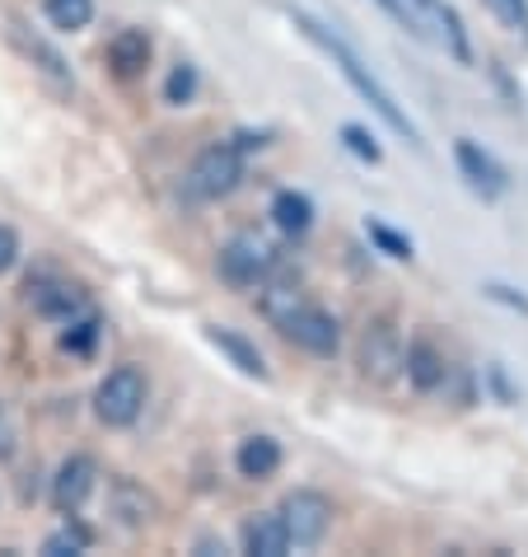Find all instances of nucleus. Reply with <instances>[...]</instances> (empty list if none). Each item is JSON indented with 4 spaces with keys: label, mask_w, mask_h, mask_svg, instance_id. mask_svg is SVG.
Returning a JSON list of instances; mask_svg holds the SVG:
<instances>
[{
    "label": "nucleus",
    "mask_w": 528,
    "mask_h": 557,
    "mask_svg": "<svg viewBox=\"0 0 528 557\" xmlns=\"http://www.w3.org/2000/svg\"><path fill=\"white\" fill-rule=\"evenodd\" d=\"M99 333H103V319L99 314H75V319H66V333H61V351H71V356H89L95 351V343H99Z\"/></svg>",
    "instance_id": "18"
},
{
    "label": "nucleus",
    "mask_w": 528,
    "mask_h": 557,
    "mask_svg": "<svg viewBox=\"0 0 528 557\" xmlns=\"http://www.w3.org/2000/svg\"><path fill=\"white\" fill-rule=\"evenodd\" d=\"M113 510H117V516L131 524V530H141V524H150V520H154V502H150V497H146V492L136 487V483H127V478H122V483H117Z\"/></svg>",
    "instance_id": "19"
},
{
    "label": "nucleus",
    "mask_w": 528,
    "mask_h": 557,
    "mask_svg": "<svg viewBox=\"0 0 528 557\" xmlns=\"http://www.w3.org/2000/svg\"><path fill=\"white\" fill-rule=\"evenodd\" d=\"M276 272V249L267 239H257V235H235L221 249V276L235 290H253V286H262L267 276Z\"/></svg>",
    "instance_id": "5"
},
{
    "label": "nucleus",
    "mask_w": 528,
    "mask_h": 557,
    "mask_svg": "<svg viewBox=\"0 0 528 557\" xmlns=\"http://www.w3.org/2000/svg\"><path fill=\"white\" fill-rule=\"evenodd\" d=\"M290 24L294 28H300V34L309 38V42H314V48L318 52H328L332 57V66L341 71V75H347V85L355 89V95H361L369 108H375V113L388 122V132H398V136H407V141L416 146V150H422V132H416V122L407 117V113H402V108H398V99L393 95H388V89H384V81H379V75L375 71H369L365 66V61L361 57H355V48H351V42L347 38H337L332 34V28L328 24H318L314 20V14H304V10H290Z\"/></svg>",
    "instance_id": "1"
},
{
    "label": "nucleus",
    "mask_w": 528,
    "mask_h": 557,
    "mask_svg": "<svg viewBox=\"0 0 528 557\" xmlns=\"http://www.w3.org/2000/svg\"><path fill=\"white\" fill-rule=\"evenodd\" d=\"M402 375L412 380L416 394H435V389H444V380H449V361L430 337H412V343L402 347Z\"/></svg>",
    "instance_id": "12"
},
{
    "label": "nucleus",
    "mask_w": 528,
    "mask_h": 557,
    "mask_svg": "<svg viewBox=\"0 0 528 557\" xmlns=\"http://www.w3.org/2000/svg\"><path fill=\"white\" fill-rule=\"evenodd\" d=\"M235 469H239V478H248V483H267V478H276V469H281V441L248 436L235 450Z\"/></svg>",
    "instance_id": "15"
},
{
    "label": "nucleus",
    "mask_w": 528,
    "mask_h": 557,
    "mask_svg": "<svg viewBox=\"0 0 528 557\" xmlns=\"http://www.w3.org/2000/svg\"><path fill=\"white\" fill-rule=\"evenodd\" d=\"M206 343L225 356L229 366L239 370V375H248V380H272V370H267V361H262V351L248 343L243 333H235V329H221V323H211L206 329Z\"/></svg>",
    "instance_id": "13"
},
{
    "label": "nucleus",
    "mask_w": 528,
    "mask_h": 557,
    "mask_svg": "<svg viewBox=\"0 0 528 557\" xmlns=\"http://www.w3.org/2000/svg\"><path fill=\"white\" fill-rule=\"evenodd\" d=\"M239 183H243V150L235 141H215L192 160L183 188H188L192 202H221V197H229Z\"/></svg>",
    "instance_id": "2"
},
{
    "label": "nucleus",
    "mask_w": 528,
    "mask_h": 557,
    "mask_svg": "<svg viewBox=\"0 0 528 557\" xmlns=\"http://www.w3.org/2000/svg\"><path fill=\"white\" fill-rule=\"evenodd\" d=\"M341 146H347L355 160H365V164H379V160H384V146H379L365 127H355V122H347V127H341Z\"/></svg>",
    "instance_id": "25"
},
{
    "label": "nucleus",
    "mask_w": 528,
    "mask_h": 557,
    "mask_svg": "<svg viewBox=\"0 0 528 557\" xmlns=\"http://www.w3.org/2000/svg\"><path fill=\"white\" fill-rule=\"evenodd\" d=\"M95 483H99V463L89 459V455H71L56 469V478H52V506H56V516H75V510L89 502Z\"/></svg>",
    "instance_id": "9"
},
{
    "label": "nucleus",
    "mask_w": 528,
    "mask_h": 557,
    "mask_svg": "<svg viewBox=\"0 0 528 557\" xmlns=\"http://www.w3.org/2000/svg\"><path fill=\"white\" fill-rule=\"evenodd\" d=\"M487 5L495 10V20L501 24H510L515 34L528 38V0H487Z\"/></svg>",
    "instance_id": "26"
},
{
    "label": "nucleus",
    "mask_w": 528,
    "mask_h": 557,
    "mask_svg": "<svg viewBox=\"0 0 528 557\" xmlns=\"http://www.w3.org/2000/svg\"><path fill=\"white\" fill-rule=\"evenodd\" d=\"M48 24L52 28H66V34H80L95 20V0H48Z\"/></svg>",
    "instance_id": "20"
},
{
    "label": "nucleus",
    "mask_w": 528,
    "mask_h": 557,
    "mask_svg": "<svg viewBox=\"0 0 528 557\" xmlns=\"http://www.w3.org/2000/svg\"><path fill=\"white\" fill-rule=\"evenodd\" d=\"M272 221H276V230H281V235H304V230L314 225V202H309L304 193L286 188V193L272 197Z\"/></svg>",
    "instance_id": "17"
},
{
    "label": "nucleus",
    "mask_w": 528,
    "mask_h": 557,
    "mask_svg": "<svg viewBox=\"0 0 528 557\" xmlns=\"http://www.w3.org/2000/svg\"><path fill=\"white\" fill-rule=\"evenodd\" d=\"M276 329H281L294 347H304L309 356H323V361L337 356V347H341V323L328 314V309H318V305H309V300L294 305L290 314L276 323Z\"/></svg>",
    "instance_id": "6"
},
{
    "label": "nucleus",
    "mask_w": 528,
    "mask_h": 557,
    "mask_svg": "<svg viewBox=\"0 0 528 557\" xmlns=\"http://www.w3.org/2000/svg\"><path fill=\"white\" fill-rule=\"evenodd\" d=\"M5 38L14 42V52H20L28 66H38L42 75H48L52 85H61V89H75V75H71V66H66V57H61L56 48L42 34H34L24 20H10V28H5Z\"/></svg>",
    "instance_id": "8"
},
{
    "label": "nucleus",
    "mask_w": 528,
    "mask_h": 557,
    "mask_svg": "<svg viewBox=\"0 0 528 557\" xmlns=\"http://www.w3.org/2000/svg\"><path fill=\"white\" fill-rule=\"evenodd\" d=\"M454 160H458V169H463V178L473 183V193L501 197V193L510 188V174L501 169V160H495L491 150H481L477 141H468V136H458V141H454Z\"/></svg>",
    "instance_id": "10"
},
{
    "label": "nucleus",
    "mask_w": 528,
    "mask_h": 557,
    "mask_svg": "<svg viewBox=\"0 0 528 557\" xmlns=\"http://www.w3.org/2000/svg\"><path fill=\"white\" fill-rule=\"evenodd\" d=\"M197 553H206V557H211V553H225V544H215V539H201Z\"/></svg>",
    "instance_id": "30"
},
{
    "label": "nucleus",
    "mask_w": 528,
    "mask_h": 557,
    "mask_svg": "<svg viewBox=\"0 0 528 557\" xmlns=\"http://www.w3.org/2000/svg\"><path fill=\"white\" fill-rule=\"evenodd\" d=\"M146 394H150L146 375L136 366L108 370V375L99 380V389H95V417L103 426H131L146 408Z\"/></svg>",
    "instance_id": "3"
},
{
    "label": "nucleus",
    "mask_w": 528,
    "mask_h": 557,
    "mask_svg": "<svg viewBox=\"0 0 528 557\" xmlns=\"http://www.w3.org/2000/svg\"><path fill=\"white\" fill-rule=\"evenodd\" d=\"M10 455H14V417L0 404V459H10Z\"/></svg>",
    "instance_id": "29"
},
{
    "label": "nucleus",
    "mask_w": 528,
    "mask_h": 557,
    "mask_svg": "<svg viewBox=\"0 0 528 557\" xmlns=\"http://www.w3.org/2000/svg\"><path fill=\"white\" fill-rule=\"evenodd\" d=\"M154 57V42L146 28H122V34H113V42H108V66H113L117 81H136Z\"/></svg>",
    "instance_id": "14"
},
{
    "label": "nucleus",
    "mask_w": 528,
    "mask_h": 557,
    "mask_svg": "<svg viewBox=\"0 0 528 557\" xmlns=\"http://www.w3.org/2000/svg\"><path fill=\"white\" fill-rule=\"evenodd\" d=\"M192 95H197V66L192 61H178V66L168 71V81H164V103L183 108V103H192Z\"/></svg>",
    "instance_id": "24"
},
{
    "label": "nucleus",
    "mask_w": 528,
    "mask_h": 557,
    "mask_svg": "<svg viewBox=\"0 0 528 557\" xmlns=\"http://www.w3.org/2000/svg\"><path fill=\"white\" fill-rule=\"evenodd\" d=\"M243 553H253V557H286L290 539H286L281 516H253V520H248L243 524Z\"/></svg>",
    "instance_id": "16"
},
{
    "label": "nucleus",
    "mask_w": 528,
    "mask_h": 557,
    "mask_svg": "<svg viewBox=\"0 0 528 557\" xmlns=\"http://www.w3.org/2000/svg\"><path fill=\"white\" fill-rule=\"evenodd\" d=\"M491 300H501V305H510V309H519V314H528V296H519V290H510V286H501V282H487L481 286Z\"/></svg>",
    "instance_id": "28"
},
{
    "label": "nucleus",
    "mask_w": 528,
    "mask_h": 557,
    "mask_svg": "<svg viewBox=\"0 0 528 557\" xmlns=\"http://www.w3.org/2000/svg\"><path fill=\"white\" fill-rule=\"evenodd\" d=\"M365 235L375 239V249L388 253V258H398V262H412V258H416L412 239H407V235H398V230H388L384 221H365Z\"/></svg>",
    "instance_id": "22"
},
{
    "label": "nucleus",
    "mask_w": 528,
    "mask_h": 557,
    "mask_svg": "<svg viewBox=\"0 0 528 557\" xmlns=\"http://www.w3.org/2000/svg\"><path fill=\"white\" fill-rule=\"evenodd\" d=\"M89 544H95V534H89L75 516H66V524H61L56 534L42 539V553H48V557H66V553H85Z\"/></svg>",
    "instance_id": "21"
},
{
    "label": "nucleus",
    "mask_w": 528,
    "mask_h": 557,
    "mask_svg": "<svg viewBox=\"0 0 528 557\" xmlns=\"http://www.w3.org/2000/svg\"><path fill=\"white\" fill-rule=\"evenodd\" d=\"M14 262H20V230H14V225H0V276H5Z\"/></svg>",
    "instance_id": "27"
},
{
    "label": "nucleus",
    "mask_w": 528,
    "mask_h": 557,
    "mask_svg": "<svg viewBox=\"0 0 528 557\" xmlns=\"http://www.w3.org/2000/svg\"><path fill=\"white\" fill-rule=\"evenodd\" d=\"M361 375L369 384H393L402 375V337L388 319H375L369 329L361 333Z\"/></svg>",
    "instance_id": "7"
},
{
    "label": "nucleus",
    "mask_w": 528,
    "mask_h": 557,
    "mask_svg": "<svg viewBox=\"0 0 528 557\" xmlns=\"http://www.w3.org/2000/svg\"><path fill=\"white\" fill-rule=\"evenodd\" d=\"M435 24H444V38H449V52H454L458 61H473V48H468V34H463V20L454 5H435L430 10Z\"/></svg>",
    "instance_id": "23"
},
{
    "label": "nucleus",
    "mask_w": 528,
    "mask_h": 557,
    "mask_svg": "<svg viewBox=\"0 0 528 557\" xmlns=\"http://www.w3.org/2000/svg\"><path fill=\"white\" fill-rule=\"evenodd\" d=\"M28 305L38 309L42 319H56L66 323L75 314H85L89 309V296L75 282H56V276H38V282H28Z\"/></svg>",
    "instance_id": "11"
},
{
    "label": "nucleus",
    "mask_w": 528,
    "mask_h": 557,
    "mask_svg": "<svg viewBox=\"0 0 528 557\" xmlns=\"http://www.w3.org/2000/svg\"><path fill=\"white\" fill-rule=\"evenodd\" d=\"M276 516H281V524H286L290 548H314V544H323V534L332 530V502L314 487L290 492Z\"/></svg>",
    "instance_id": "4"
}]
</instances>
